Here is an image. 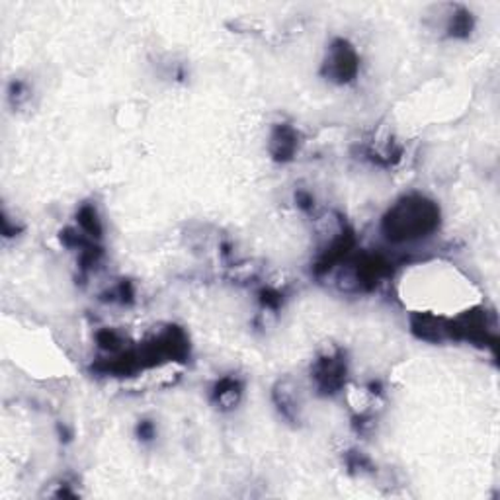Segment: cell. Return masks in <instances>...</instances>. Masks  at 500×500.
Wrapping results in <instances>:
<instances>
[{
  "instance_id": "1",
  "label": "cell",
  "mask_w": 500,
  "mask_h": 500,
  "mask_svg": "<svg viewBox=\"0 0 500 500\" xmlns=\"http://www.w3.org/2000/svg\"><path fill=\"white\" fill-rule=\"evenodd\" d=\"M385 225L393 239H411L436 225V209L423 200H405L393 209Z\"/></svg>"
},
{
  "instance_id": "2",
  "label": "cell",
  "mask_w": 500,
  "mask_h": 500,
  "mask_svg": "<svg viewBox=\"0 0 500 500\" xmlns=\"http://www.w3.org/2000/svg\"><path fill=\"white\" fill-rule=\"evenodd\" d=\"M331 69L335 73V76L338 78H346L356 73V55H354V51L346 49V47H338L335 49V55L331 61Z\"/></svg>"
}]
</instances>
